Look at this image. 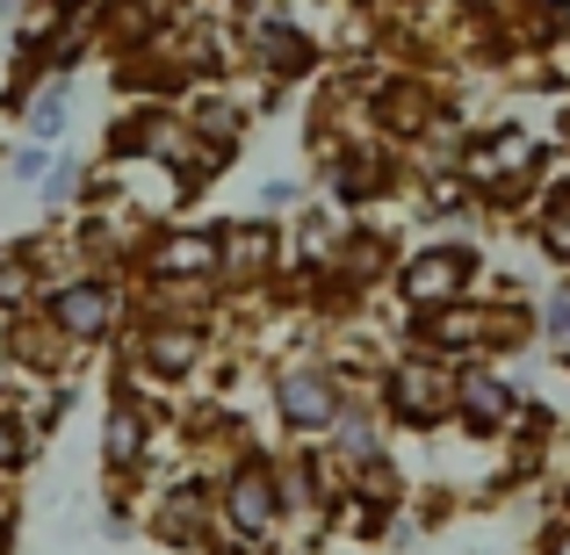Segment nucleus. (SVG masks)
I'll use <instances>...</instances> for the list:
<instances>
[{
	"mask_svg": "<svg viewBox=\"0 0 570 555\" xmlns=\"http://www.w3.org/2000/svg\"><path fill=\"white\" fill-rule=\"evenodd\" d=\"M51 325L66 339H101L116 325V289L109 281H66V289H51Z\"/></svg>",
	"mask_w": 570,
	"mask_h": 555,
	"instance_id": "nucleus-1",
	"label": "nucleus"
},
{
	"mask_svg": "<svg viewBox=\"0 0 570 555\" xmlns=\"http://www.w3.org/2000/svg\"><path fill=\"white\" fill-rule=\"evenodd\" d=\"M462 281H470V260H462V252H426V260L404 267V296H412V304H455Z\"/></svg>",
	"mask_w": 570,
	"mask_h": 555,
	"instance_id": "nucleus-3",
	"label": "nucleus"
},
{
	"mask_svg": "<svg viewBox=\"0 0 570 555\" xmlns=\"http://www.w3.org/2000/svg\"><path fill=\"white\" fill-rule=\"evenodd\" d=\"M253 43H261V58H267L275 72H296V66L311 58V51H304V37H296V29H275V22H267V29H261Z\"/></svg>",
	"mask_w": 570,
	"mask_h": 555,
	"instance_id": "nucleus-9",
	"label": "nucleus"
},
{
	"mask_svg": "<svg viewBox=\"0 0 570 555\" xmlns=\"http://www.w3.org/2000/svg\"><path fill=\"white\" fill-rule=\"evenodd\" d=\"M145 361H153V368H167V375H181V368L195 361V333H153Z\"/></svg>",
	"mask_w": 570,
	"mask_h": 555,
	"instance_id": "nucleus-11",
	"label": "nucleus"
},
{
	"mask_svg": "<svg viewBox=\"0 0 570 555\" xmlns=\"http://www.w3.org/2000/svg\"><path fill=\"white\" fill-rule=\"evenodd\" d=\"M138 447H145V418L130 404H116L109 412V462H138Z\"/></svg>",
	"mask_w": 570,
	"mask_h": 555,
	"instance_id": "nucleus-10",
	"label": "nucleus"
},
{
	"mask_svg": "<svg viewBox=\"0 0 570 555\" xmlns=\"http://www.w3.org/2000/svg\"><path fill=\"white\" fill-rule=\"evenodd\" d=\"M549 333L570 339V296H557V304H549Z\"/></svg>",
	"mask_w": 570,
	"mask_h": 555,
	"instance_id": "nucleus-15",
	"label": "nucleus"
},
{
	"mask_svg": "<svg viewBox=\"0 0 570 555\" xmlns=\"http://www.w3.org/2000/svg\"><path fill=\"white\" fill-rule=\"evenodd\" d=\"M224 513H232V527L238 534H267L275 527V476L253 462V469H238L232 476V498H224Z\"/></svg>",
	"mask_w": 570,
	"mask_h": 555,
	"instance_id": "nucleus-5",
	"label": "nucleus"
},
{
	"mask_svg": "<svg viewBox=\"0 0 570 555\" xmlns=\"http://www.w3.org/2000/svg\"><path fill=\"white\" fill-rule=\"evenodd\" d=\"M267 252H275V238H267L261 224H253V231H232V238H224V267H238V275H261Z\"/></svg>",
	"mask_w": 570,
	"mask_h": 555,
	"instance_id": "nucleus-8",
	"label": "nucleus"
},
{
	"mask_svg": "<svg viewBox=\"0 0 570 555\" xmlns=\"http://www.w3.org/2000/svg\"><path fill=\"white\" fill-rule=\"evenodd\" d=\"M426 333L441 339V347H470V339H484V318H476V310H441Z\"/></svg>",
	"mask_w": 570,
	"mask_h": 555,
	"instance_id": "nucleus-12",
	"label": "nucleus"
},
{
	"mask_svg": "<svg viewBox=\"0 0 570 555\" xmlns=\"http://www.w3.org/2000/svg\"><path fill=\"white\" fill-rule=\"evenodd\" d=\"M455 397H462V412H470V426H499V418L513 412V389L491 383V375H470V383H462Z\"/></svg>",
	"mask_w": 570,
	"mask_h": 555,
	"instance_id": "nucleus-7",
	"label": "nucleus"
},
{
	"mask_svg": "<svg viewBox=\"0 0 570 555\" xmlns=\"http://www.w3.org/2000/svg\"><path fill=\"white\" fill-rule=\"evenodd\" d=\"M43 174V145H22V152H14V181H37Z\"/></svg>",
	"mask_w": 570,
	"mask_h": 555,
	"instance_id": "nucleus-14",
	"label": "nucleus"
},
{
	"mask_svg": "<svg viewBox=\"0 0 570 555\" xmlns=\"http://www.w3.org/2000/svg\"><path fill=\"white\" fill-rule=\"evenodd\" d=\"M209 267H224V238H209V231H174L153 252V275H174V281H195Z\"/></svg>",
	"mask_w": 570,
	"mask_h": 555,
	"instance_id": "nucleus-4",
	"label": "nucleus"
},
{
	"mask_svg": "<svg viewBox=\"0 0 570 555\" xmlns=\"http://www.w3.org/2000/svg\"><path fill=\"white\" fill-rule=\"evenodd\" d=\"M390 404H397V418L426 426V418L448 412V383L433 368H397V375H390Z\"/></svg>",
	"mask_w": 570,
	"mask_h": 555,
	"instance_id": "nucleus-6",
	"label": "nucleus"
},
{
	"mask_svg": "<svg viewBox=\"0 0 570 555\" xmlns=\"http://www.w3.org/2000/svg\"><path fill=\"white\" fill-rule=\"evenodd\" d=\"M549 555H570V527H563V534H557V542H549Z\"/></svg>",
	"mask_w": 570,
	"mask_h": 555,
	"instance_id": "nucleus-16",
	"label": "nucleus"
},
{
	"mask_svg": "<svg viewBox=\"0 0 570 555\" xmlns=\"http://www.w3.org/2000/svg\"><path fill=\"white\" fill-rule=\"evenodd\" d=\"M563 29H570V8H563Z\"/></svg>",
	"mask_w": 570,
	"mask_h": 555,
	"instance_id": "nucleus-18",
	"label": "nucleus"
},
{
	"mask_svg": "<svg viewBox=\"0 0 570 555\" xmlns=\"http://www.w3.org/2000/svg\"><path fill=\"white\" fill-rule=\"evenodd\" d=\"M282 418L289 426H333L340 418V389H333V375H318V368H296V375H282Z\"/></svg>",
	"mask_w": 570,
	"mask_h": 555,
	"instance_id": "nucleus-2",
	"label": "nucleus"
},
{
	"mask_svg": "<svg viewBox=\"0 0 570 555\" xmlns=\"http://www.w3.org/2000/svg\"><path fill=\"white\" fill-rule=\"evenodd\" d=\"M22 289H29V267L0 252V304H22Z\"/></svg>",
	"mask_w": 570,
	"mask_h": 555,
	"instance_id": "nucleus-13",
	"label": "nucleus"
},
{
	"mask_svg": "<svg viewBox=\"0 0 570 555\" xmlns=\"http://www.w3.org/2000/svg\"><path fill=\"white\" fill-rule=\"evenodd\" d=\"M0 555H8V527H0Z\"/></svg>",
	"mask_w": 570,
	"mask_h": 555,
	"instance_id": "nucleus-17",
	"label": "nucleus"
}]
</instances>
